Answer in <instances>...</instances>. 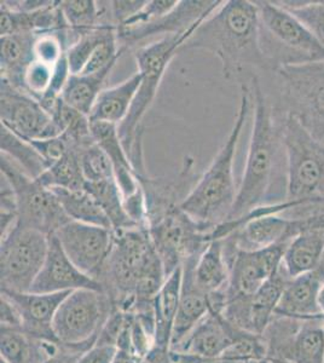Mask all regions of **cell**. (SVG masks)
<instances>
[{
  "label": "cell",
  "instance_id": "cell-1",
  "mask_svg": "<svg viewBox=\"0 0 324 363\" xmlns=\"http://www.w3.org/2000/svg\"><path fill=\"white\" fill-rule=\"evenodd\" d=\"M262 25L255 1L230 0L207 17L179 50H205L222 63L224 78L234 79L247 68H267Z\"/></svg>",
  "mask_w": 324,
  "mask_h": 363
},
{
  "label": "cell",
  "instance_id": "cell-2",
  "mask_svg": "<svg viewBox=\"0 0 324 363\" xmlns=\"http://www.w3.org/2000/svg\"><path fill=\"white\" fill-rule=\"evenodd\" d=\"M250 94L255 101V123L242 181L228 220L242 218L258 207L270 205L267 200L281 157L279 153L284 152L281 123H276L274 111L267 104L257 77L252 78Z\"/></svg>",
  "mask_w": 324,
  "mask_h": 363
},
{
  "label": "cell",
  "instance_id": "cell-3",
  "mask_svg": "<svg viewBox=\"0 0 324 363\" xmlns=\"http://www.w3.org/2000/svg\"><path fill=\"white\" fill-rule=\"evenodd\" d=\"M250 90L241 86V99L235 123L222 148L210 167L199 178L190 194L181 203V210L203 227L214 229L229 218L238 190L235 186L234 161L238 140L250 112Z\"/></svg>",
  "mask_w": 324,
  "mask_h": 363
},
{
  "label": "cell",
  "instance_id": "cell-4",
  "mask_svg": "<svg viewBox=\"0 0 324 363\" xmlns=\"http://www.w3.org/2000/svg\"><path fill=\"white\" fill-rule=\"evenodd\" d=\"M200 25L185 33L162 37L148 45L140 46L133 54L140 74V84L128 116L118 125V133L137 174H147L142 120L152 107L169 63Z\"/></svg>",
  "mask_w": 324,
  "mask_h": 363
},
{
  "label": "cell",
  "instance_id": "cell-5",
  "mask_svg": "<svg viewBox=\"0 0 324 363\" xmlns=\"http://www.w3.org/2000/svg\"><path fill=\"white\" fill-rule=\"evenodd\" d=\"M115 287L135 301H152L167 279L148 228L114 231V242L104 267Z\"/></svg>",
  "mask_w": 324,
  "mask_h": 363
},
{
  "label": "cell",
  "instance_id": "cell-6",
  "mask_svg": "<svg viewBox=\"0 0 324 363\" xmlns=\"http://www.w3.org/2000/svg\"><path fill=\"white\" fill-rule=\"evenodd\" d=\"M281 130L287 174L284 201L305 207L324 203V145L288 114L281 121Z\"/></svg>",
  "mask_w": 324,
  "mask_h": 363
},
{
  "label": "cell",
  "instance_id": "cell-7",
  "mask_svg": "<svg viewBox=\"0 0 324 363\" xmlns=\"http://www.w3.org/2000/svg\"><path fill=\"white\" fill-rule=\"evenodd\" d=\"M286 114L324 145V61L277 68Z\"/></svg>",
  "mask_w": 324,
  "mask_h": 363
},
{
  "label": "cell",
  "instance_id": "cell-8",
  "mask_svg": "<svg viewBox=\"0 0 324 363\" xmlns=\"http://www.w3.org/2000/svg\"><path fill=\"white\" fill-rule=\"evenodd\" d=\"M0 171L1 178H4L15 196L17 224L43 231L46 235H54L69 222L54 191L38 179L29 177L4 154H1Z\"/></svg>",
  "mask_w": 324,
  "mask_h": 363
},
{
  "label": "cell",
  "instance_id": "cell-9",
  "mask_svg": "<svg viewBox=\"0 0 324 363\" xmlns=\"http://www.w3.org/2000/svg\"><path fill=\"white\" fill-rule=\"evenodd\" d=\"M49 236L43 231L17 223L1 234V291L29 292L45 263Z\"/></svg>",
  "mask_w": 324,
  "mask_h": 363
},
{
  "label": "cell",
  "instance_id": "cell-10",
  "mask_svg": "<svg viewBox=\"0 0 324 363\" xmlns=\"http://www.w3.org/2000/svg\"><path fill=\"white\" fill-rule=\"evenodd\" d=\"M258 6L262 32L267 42L281 52L279 67L324 61V48L301 22L276 1H255Z\"/></svg>",
  "mask_w": 324,
  "mask_h": 363
},
{
  "label": "cell",
  "instance_id": "cell-11",
  "mask_svg": "<svg viewBox=\"0 0 324 363\" xmlns=\"http://www.w3.org/2000/svg\"><path fill=\"white\" fill-rule=\"evenodd\" d=\"M102 291L77 289L62 301L52 321L55 338L63 345H89L109 318Z\"/></svg>",
  "mask_w": 324,
  "mask_h": 363
},
{
  "label": "cell",
  "instance_id": "cell-12",
  "mask_svg": "<svg viewBox=\"0 0 324 363\" xmlns=\"http://www.w3.org/2000/svg\"><path fill=\"white\" fill-rule=\"evenodd\" d=\"M0 120L1 126L28 142L61 136L54 119L38 99L3 79L0 85Z\"/></svg>",
  "mask_w": 324,
  "mask_h": 363
},
{
  "label": "cell",
  "instance_id": "cell-13",
  "mask_svg": "<svg viewBox=\"0 0 324 363\" xmlns=\"http://www.w3.org/2000/svg\"><path fill=\"white\" fill-rule=\"evenodd\" d=\"M55 235L73 264L84 274L99 281L113 248L114 231L69 220Z\"/></svg>",
  "mask_w": 324,
  "mask_h": 363
},
{
  "label": "cell",
  "instance_id": "cell-14",
  "mask_svg": "<svg viewBox=\"0 0 324 363\" xmlns=\"http://www.w3.org/2000/svg\"><path fill=\"white\" fill-rule=\"evenodd\" d=\"M225 240L233 247V251L230 252L231 260L228 289L230 301L236 298L252 297L271 277H274L282 265L284 252L291 242L247 251L236 247L230 238Z\"/></svg>",
  "mask_w": 324,
  "mask_h": 363
},
{
  "label": "cell",
  "instance_id": "cell-15",
  "mask_svg": "<svg viewBox=\"0 0 324 363\" xmlns=\"http://www.w3.org/2000/svg\"><path fill=\"white\" fill-rule=\"evenodd\" d=\"M223 1L216 0H183L179 1L172 11L148 25L132 28H118V40L120 48L128 50L138 43L155 35H176L188 32L195 26L200 25L207 17L217 10Z\"/></svg>",
  "mask_w": 324,
  "mask_h": 363
},
{
  "label": "cell",
  "instance_id": "cell-16",
  "mask_svg": "<svg viewBox=\"0 0 324 363\" xmlns=\"http://www.w3.org/2000/svg\"><path fill=\"white\" fill-rule=\"evenodd\" d=\"M77 289L102 291L99 281L92 279L77 268L62 248L57 236H49V252L45 263L34 281L29 292L33 294H61Z\"/></svg>",
  "mask_w": 324,
  "mask_h": 363
},
{
  "label": "cell",
  "instance_id": "cell-17",
  "mask_svg": "<svg viewBox=\"0 0 324 363\" xmlns=\"http://www.w3.org/2000/svg\"><path fill=\"white\" fill-rule=\"evenodd\" d=\"M241 330L228 321L220 311L211 309L183 342L173 350L196 359H214L231 345Z\"/></svg>",
  "mask_w": 324,
  "mask_h": 363
},
{
  "label": "cell",
  "instance_id": "cell-18",
  "mask_svg": "<svg viewBox=\"0 0 324 363\" xmlns=\"http://www.w3.org/2000/svg\"><path fill=\"white\" fill-rule=\"evenodd\" d=\"M323 285V265H320L313 272L293 277L276 308L275 316L296 320L324 318L318 303Z\"/></svg>",
  "mask_w": 324,
  "mask_h": 363
},
{
  "label": "cell",
  "instance_id": "cell-19",
  "mask_svg": "<svg viewBox=\"0 0 324 363\" xmlns=\"http://www.w3.org/2000/svg\"><path fill=\"white\" fill-rule=\"evenodd\" d=\"M69 294H21L1 291V294L6 296L16 306L22 318V330L38 338L49 339L54 342H57V339L55 338L52 332V321L62 301Z\"/></svg>",
  "mask_w": 324,
  "mask_h": 363
},
{
  "label": "cell",
  "instance_id": "cell-20",
  "mask_svg": "<svg viewBox=\"0 0 324 363\" xmlns=\"http://www.w3.org/2000/svg\"><path fill=\"white\" fill-rule=\"evenodd\" d=\"M91 131L95 142L107 154L114 169V177L123 199L130 198L142 188L135 169L123 148L118 133V125L108 123H91Z\"/></svg>",
  "mask_w": 324,
  "mask_h": 363
},
{
  "label": "cell",
  "instance_id": "cell-21",
  "mask_svg": "<svg viewBox=\"0 0 324 363\" xmlns=\"http://www.w3.org/2000/svg\"><path fill=\"white\" fill-rule=\"evenodd\" d=\"M193 258V257H191ZM191 258L185 260L183 265V285H181V301L173 325L171 349L178 347L184 340L197 323L208 314L212 309L210 297L197 289L194 282Z\"/></svg>",
  "mask_w": 324,
  "mask_h": 363
},
{
  "label": "cell",
  "instance_id": "cell-22",
  "mask_svg": "<svg viewBox=\"0 0 324 363\" xmlns=\"http://www.w3.org/2000/svg\"><path fill=\"white\" fill-rule=\"evenodd\" d=\"M191 269L195 285L208 297L228 294L230 268L224 240L210 241L200 255L191 258Z\"/></svg>",
  "mask_w": 324,
  "mask_h": 363
},
{
  "label": "cell",
  "instance_id": "cell-23",
  "mask_svg": "<svg viewBox=\"0 0 324 363\" xmlns=\"http://www.w3.org/2000/svg\"><path fill=\"white\" fill-rule=\"evenodd\" d=\"M181 285L183 265L169 274L152 301L155 320V342L152 350L167 352L171 349L173 325L181 301Z\"/></svg>",
  "mask_w": 324,
  "mask_h": 363
},
{
  "label": "cell",
  "instance_id": "cell-24",
  "mask_svg": "<svg viewBox=\"0 0 324 363\" xmlns=\"http://www.w3.org/2000/svg\"><path fill=\"white\" fill-rule=\"evenodd\" d=\"M69 28L60 8V1H51L45 8L30 13L13 11L0 6V35L18 33H48Z\"/></svg>",
  "mask_w": 324,
  "mask_h": 363
},
{
  "label": "cell",
  "instance_id": "cell-25",
  "mask_svg": "<svg viewBox=\"0 0 324 363\" xmlns=\"http://www.w3.org/2000/svg\"><path fill=\"white\" fill-rule=\"evenodd\" d=\"M291 280V277L282 264L274 277H271L252 297L247 298L248 332L264 335L275 316L276 308Z\"/></svg>",
  "mask_w": 324,
  "mask_h": 363
},
{
  "label": "cell",
  "instance_id": "cell-26",
  "mask_svg": "<svg viewBox=\"0 0 324 363\" xmlns=\"http://www.w3.org/2000/svg\"><path fill=\"white\" fill-rule=\"evenodd\" d=\"M57 344L54 340L38 338L23 330L1 328V362L44 363L58 354Z\"/></svg>",
  "mask_w": 324,
  "mask_h": 363
},
{
  "label": "cell",
  "instance_id": "cell-27",
  "mask_svg": "<svg viewBox=\"0 0 324 363\" xmlns=\"http://www.w3.org/2000/svg\"><path fill=\"white\" fill-rule=\"evenodd\" d=\"M323 256L324 225L308 228L289 242L282 264L293 279L316 270Z\"/></svg>",
  "mask_w": 324,
  "mask_h": 363
},
{
  "label": "cell",
  "instance_id": "cell-28",
  "mask_svg": "<svg viewBox=\"0 0 324 363\" xmlns=\"http://www.w3.org/2000/svg\"><path fill=\"white\" fill-rule=\"evenodd\" d=\"M140 84V74L135 73L128 80L103 90L91 109L90 123L120 125L131 109Z\"/></svg>",
  "mask_w": 324,
  "mask_h": 363
},
{
  "label": "cell",
  "instance_id": "cell-29",
  "mask_svg": "<svg viewBox=\"0 0 324 363\" xmlns=\"http://www.w3.org/2000/svg\"><path fill=\"white\" fill-rule=\"evenodd\" d=\"M38 33H18L0 38L1 79L22 90V80L29 63L33 61Z\"/></svg>",
  "mask_w": 324,
  "mask_h": 363
},
{
  "label": "cell",
  "instance_id": "cell-30",
  "mask_svg": "<svg viewBox=\"0 0 324 363\" xmlns=\"http://www.w3.org/2000/svg\"><path fill=\"white\" fill-rule=\"evenodd\" d=\"M114 66L94 73V74L70 75L62 92V99L75 111L90 116L91 109L103 91V85Z\"/></svg>",
  "mask_w": 324,
  "mask_h": 363
},
{
  "label": "cell",
  "instance_id": "cell-31",
  "mask_svg": "<svg viewBox=\"0 0 324 363\" xmlns=\"http://www.w3.org/2000/svg\"><path fill=\"white\" fill-rule=\"evenodd\" d=\"M57 196L62 208L70 220L111 229L106 213L86 190L51 189ZM113 230V229H111Z\"/></svg>",
  "mask_w": 324,
  "mask_h": 363
},
{
  "label": "cell",
  "instance_id": "cell-32",
  "mask_svg": "<svg viewBox=\"0 0 324 363\" xmlns=\"http://www.w3.org/2000/svg\"><path fill=\"white\" fill-rule=\"evenodd\" d=\"M85 190L94 196L103 212L106 213L111 222L113 231L126 230L138 227L132 222V219L125 211L123 195L115 178L99 182H86Z\"/></svg>",
  "mask_w": 324,
  "mask_h": 363
},
{
  "label": "cell",
  "instance_id": "cell-33",
  "mask_svg": "<svg viewBox=\"0 0 324 363\" xmlns=\"http://www.w3.org/2000/svg\"><path fill=\"white\" fill-rule=\"evenodd\" d=\"M62 13L67 25L78 37L80 34L102 25H113L108 5H101L94 0H66L60 1ZM114 26V25H113Z\"/></svg>",
  "mask_w": 324,
  "mask_h": 363
},
{
  "label": "cell",
  "instance_id": "cell-34",
  "mask_svg": "<svg viewBox=\"0 0 324 363\" xmlns=\"http://www.w3.org/2000/svg\"><path fill=\"white\" fill-rule=\"evenodd\" d=\"M0 130L1 154L11 159L29 177L34 179L40 177L48 169V166L37 149L28 140H22L4 126H1Z\"/></svg>",
  "mask_w": 324,
  "mask_h": 363
},
{
  "label": "cell",
  "instance_id": "cell-35",
  "mask_svg": "<svg viewBox=\"0 0 324 363\" xmlns=\"http://www.w3.org/2000/svg\"><path fill=\"white\" fill-rule=\"evenodd\" d=\"M37 179L49 189L84 190L86 184L77 150H70L66 157L46 169Z\"/></svg>",
  "mask_w": 324,
  "mask_h": 363
},
{
  "label": "cell",
  "instance_id": "cell-36",
  "mask_svg": "<svg viewBox=\"0 0 324 363\" xmlns=\"http://www.w3.org/2000/svg\"><path fill=\"white\" fill-rule=\"evenodd\" d=\"M115 35H118V28L113 25L99 26L97 28L80 34L78 40L67 50V61L70 73L73 75L80 74L97 48Z\"/></svg>",
  "mask_w": 324,
  "mask_h": 363
},
{
  "label": "cell",
  "instance_id": "cell-37",
  "mask_svg": "<svg viewBox=\"0 0 324 363\" xmlns=\"http://www.w3.org/2000/svg\"><path fill=\"white\" fill-rule=\"evenodd\" d=\"M296 17L324 48V0L322 1H276Z\"/></svg>",
  "mask_w": 324,
  "mask_h": 363
},
{
  "label": "cell",
  "instance_id": "cell-38",
  "mask_svg": "<svg viewBox=\"0 0 324 363\" xmlns=\"http://www.w3.org/2000/svg\"><path fill=\"white\" fill-rule=\"evenodd\" d=\"M79 157L85 181L99 182L115 178L109 157L96 142L82 149Z\"/></svg>",
  "mask_w": 324,
  "mask_h": 363
},
{
  "label": "cell",
  "instance_id": "cell-39",
  "mask_svg": "<svg viewBox=\"0 0 324 363\" xmlns=\"http://www.w3.org/2000/svg\"><path fill=\"white\" fill-rule=\"evenodd\" d=\"M179 1L177 0H154V1H147V4L140 9L135 16L130 18L128 22L120 26L118 28H132V27H138V26L148 25L150 22H154L161 16H164L169 11H172L176 8Z\"/></svg>",
  "mask_w": 324,
  "mask_h": 363
},
{
  "label": "cell",
  "instance_id": "cell-40",
  "mask_svg": "<svg viewBox=\"0 0 324 363\" xmlns=\"http://www.w3.org/2000/svg\"><path fill=\"white\" fill-rule=\"evenodd\" d=\"M29 143L37 149L38 153L45 161L48 169L66 157L70 150H75L62 135L48 140H30Z\"/></svg>",
  "mask_w": 324,
  "mask_h": 363
},
{
  "label": "cell",
  "instance_id": "cell-41",
  "mask_svg": "<svg viewBox=\"0 0 324 363\" xmlns=\"http://www.w3.org/2000/svg\"><path fill=\"white\" fill-rule=\"evenodd\" d=\"M147 4V1H107L108 11L111 16V23L118 28L120 26L128 22L130 18L135 16V13Z\"/></svg>",
  "mask_w": 324,
  "mask_h": 363
},
{
  "label": "cell",
  "instance_id": "cell-42",
  "mask_svg": "<svg viewBox=\"0 0 324 363\" xmlns=\"http://www.w3.org/2000/svg\"><path fill=\"white\" fill-rule=\"evenodd\" d=\"M118 349L111 345H103L95 342L79 357L77 363H111Z\"/></svg>",
  "mask_w": 324,
  "mask_h": 363
},
{
  "label": "cell",
  "instance_id": "cell-43",
  "mask_svg": "<svg viewBox=\"0 0 324 363\" xmlns=\"http://www.w3.org/2000/svg\"><path fill=\"white\" fill-rule=\"evenodd\" d=\"M0 322L1 328L22 330V318L16 306L6 296L1 294L0 299Z\"/></svg>",
  "mask_w": 324,
  "mask_h": 363
},
{
  "label": "cell",
  "instance_id": "cell-44",
  "mask_svg": "<svg viewBox=\"0 0 324 363\" xmlns=\"http://www.w3.org/2000/svg\"><path fill=\"white\" fill-rule=\"evenodd\" d=\"M92 345H70L69 351L63 352V354H60V351H58V354L52 356L51 359L44 363H77L79 357L82 355V352H85Z\"/></svg>",
  "mask_w": 324,
  "mask_h": 363
},
{
  "label": "cell",
  "instance_id": "cell-45",
  "mask_svg": "<svg viewBox=\"0 0 324 363\" xmlns=\"http://www.w3.org/2000/svg\"><path fill=\"white\" fill-rule=\"evenodd\" d=\"M142 361L137 359L135 355H132L128 351L120 350L118 349L115 354L114 359L111 363H140Z\"/></svg>",
  "mask_w": 324,
  "mask_h": 363
},
{
  "label": "cell",
  "instance_id": "cell-46",
  "mask_svg": "<svg viewBox=\"0 0 324 363\" xmlns=\"http://www.w3.org/2000/svg\"><path fill=\"white\" fill-rule=\"evenodd\" d=\"M318 303H320V311L324 316V285L320 289V297H318Z\"/></svg>",
  "mask_w": 324,
  "mask_h": 363
},
{
  "label": "cell",
  "instance_id": "cell-47",
  "mask_svg": "<svg viewBox=\"0 0 324 363\" xmlns=\"http://www.w3.org/2000/svg\"><path fill=\"white\" fill-rule=\"evenodd\" d=\"M267 363H293L291 361L284 359H267Z\"/></svg>",
  "mask_w": 324,
  "mask_h": 363
},
{
  "label": "cell",
  "instance_id": "cell-48",
  "mask_svg": "<svg viewBox=\"0 0 324 363\" xmlns=\"http://www.w3.org/2000/svg\"><path fill=\"white\" fill-rule=\"evenodd\" d=\"M140 363H152V361H149V359H144V361H142Z\"/></svg>",
  "mask_w": 324,
  "mask_h": 363
},
{
  "label": "cell",
  "instance_id": "cell-49",
  "mask_svg": "<svg viewBox=\"0 0 324 363\" xmlns=\"http://www.w3.org/2000/svg\"><path fill=\"white\" fill-rule=\"evenodd\" d=\"M320 264L323 265V267H324V256H323V259H322V263H320Z\"/></svg>",
  "mask_w": 324,
  "mask_h": 363
},
{
  "label": "cell",
  "instance_id": "cell-50",
  "mask_svg": "<svg viewBox=\"0 0 324 363\" xmlns=\"http://www.w3.org/2000/svg\"><path fill=\"white\" fill-rule=\"evenodd\" d=\"M324 363V362H323Z\"/></svg>",
  "mask_w": 324,
  "mask_h": 363
}]
</instances>
